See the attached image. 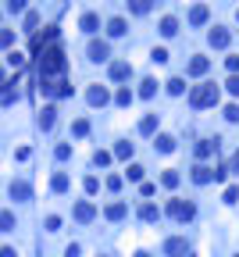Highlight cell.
<instances>
[{
  "instance_id": "obj_11",
  "label": "cell",
  "mask_w": 239,
  "mask_h": 257,
  "mask_svg": "<svg viewBox=\"0 0 239 257\" xmlns=\"http://www.w3.org/2000/svg\"><path fill=\"white\" fill-rule=\"evenodd\" d=\"M207 39H211V47L221 50V47H229V39H232V36H229V29H211V36H207Z\"/></svg>"
},
{
  "instance_id": "obj_38",
  "label": "cell",
  "mask_w": 239,
  "mask_h": 257,
  "mask_svg": "<svg viewBox=\"0 0 239 257\" xmlns=\"http://www.w3.org/2000/svg\"><path fill=\"white\" fill-rule=\"evenodd\" d=\"M225 89H229V93H232V97H239V75H232V79L225 82Z\"/></svg>"
},
{
  "instance_id": "obj_17",
  "label": "cell",
  "mask_w": 239,
  "mask_h": 257,
  "mask_svg": "<svg viewBox=\"0 0 239 257\" xmlns=\"http://www.w3.org/2000/svg\"><path fill=\"white\" fill-rule=\"evenodd\" d=\"M54 118H57V111H54V108H43V114H39V129H43V132L54 129Z\"/></svg>"
},
{
  "instance_id": "obj_44",
  "label": "cell",
  "mask_w": 239,
  "mask_h": 257,
  "mask_svg": "<svg viewBox=\"0 0 239 257\" xmlns=\"http://www.w3.org/2000/svg\"><path fill=\"white\" fill-rule=\"evenodd\" d=\"M57 229H61V218L50 215V218H47V232H57Z\"/></svg>"
},
{
  "instance_id": "obj_47",
  "label": "cell",
  "mask_w": 239,
  "mask_h": 257,
  "mask_svg": "<svg viewBox=\"0 0 239 257\" xmlns=\"http://www.w3.org/2000/svg\"><path fill=\"white\" fill-rule=\"evenodd\" d=\"M0 257H18V254H14L11 247H4V250H0Z\"/></svg>"
},
{
  "instance_id": "obj_26",
  "label": "cell",
  "mask_w": 239,
  "mask_h": 257,
  "mask_svg": "<svg viewBox=\"0 0 239 257\" xmlns=\"http://www.w3.org/2000/svg\"><path fill=\"white\" fill-rule=\"evenodd\" d=\"M82 189H86L89 196H93V193L100 189V179H97V175H86V183H82Z\"/></svg>"
},
{
  "instance_id": "obj_2",
  "label": "cell",
  "mask_w": 239,
  "mask_h": 257,
  "mask_svg": "<svg viewBox=\"0 0 239 257\" xmlns=\"http://www.w3.org/2000/svg\"><path fill=\"white\" fill-rule=\"evenodd\" d=\"M164 211H168L175 221H189L193 215H197V207H193L189 200H178V196H175V200H168V207H164Z\"/></svg>"
},
{
  "instance_id": "obj_31",
  "label": "cell",
  "mask_w": 239,
  "mask_h": 257,
  "mask_svg": "<svg viewBox=\"0 0 239 257\" xmlns=\"http://www.w3.org/2000/svg\"><path fill=\"white\" fill-rule=\"evenodd\" d=\"M182 89H186V82H182V79H171V82H168V93H171V97H178Z\"/></svg>"
},
{
  "instance_id": "obj_3",
  "label": "cell",
  "mask_w": 239,
  "mask_h": 257,
  "mask_svg": "<svg viewBox=\"0 0 239 257\" xmlns=\"http://www.w3.org/2000/svg\"><path fill=\"white\" fill-rule=\"evenodd\" d=\"M164 254H168V257H189V254H186V239H182V236L164 239Z\"/></svg>"
},
{
  "instance_id": "obj_20",
  "label": "cell",
  "mask_w": 239,
  "mask_h": 257,
  "mask_svg": "<svg viewBox=\"0 0 239 257\" xmlns=\"http://www.w3.org/2000/svg\"><path fill=\"white\" fill-rule=\"evenodd\" d=\"M157 150H161V154H171V150H175V140H171V136H157V143H154Z\"/></svg>"
},
{
  "instance_id": "obj_35",
  "label": "cell",
  "mask_w": 239,
  "mask_h": 257,
  "mask_svg": "<svg viewBox=\"0 0 239 257\" xmlns=\"http://www.w3.org/2000/svg\"><path fill=\"white\" fill-rule=\"evenodd\" d=\"M4 7H7L11 14H22V11H25V4H22V0H7V4H4Z\"/></svg>"
},
{
  "instance_id": "obj_8",
  "label": "cell",
  "mask_w": 239,
  "mask_h": 257,
  "mask_svg": "<svg viewBox=\"0 0 239 257\" xmlns=\"http://www.w3.org/2000/svg\"><path fill=\"white\" fill-rule=\"evenodd\" d=\"M129 75H132V65H129V61H114V65H111V79H114V82H125Z\"/></svg>"
},
{
  "instance_id": "obj_12",
  "label": "cell",
  "mask_w": 239,
  "mask_h": 257,
  "mask_svg": "<svg viewBox=\"0 0 239 257\" xmlns=\"http://www.w3.org/2000/svg\"><path fill=\"white\" fill-rule=\"evenodd\" d=\"M207 18H211V7H207V4H197V7L189 11V22H193V25H204Z\"/></svg>"
},
{
  "instance_id": "obj_14",
  "label": "cell",
  "mask_w": 239,
  "mask_h": 257,
  "mask_svg": "<svg viewBox=\"0 0 239 257\" xmlns=\"http://www.w3.org/2000/svg\"><path fill=\"white\" fill-rule=\"evenodd\" d=\"M214 150H218V143H214V140H200V143H197V157H200V161H207V157L214 154Z\"/></svg>"
},
{
  "instance_id": "obj_24",
  "label": "cell",
  "mask_w": 239,
  "mask_h": 257,
  "mask_svg": "<svg viewBox=\"0 0 239 257\" xmlns=\"http://www.w3.org/2000/svg\"><path fill=\"white\" fill-rule=\"evenodd\" d=\"M114 104H118V108H129V104H132V93H129L125 86H122V89L114 93Z\"/></svg>"
},
{
  "instance_id": "obj_7",
  "label": "cell",
  "mask_w": 239,
  "mask_h": 257,
  "mask_svg": "<svg viewBox=\"0 0 239 257\" xmlns=\"http://www.w3.org/2000/svg\"><path fill=\"white\" fill-rule=\"evenodd\" d=\"M7 193H11V200H29V196H33V186H29V183H22V179H14Z\"/></svg>"
},
{
  "instance_id": "obj_16",
  "label": "cell",
  "mask_w": 239,
  "mask_h": 257,
  "mask_svg": "<svg viewBox=\"0 0 239 257\" xmlns=\"http://www.w3.org/2000/svg\"><path fill=\"white\" fill-rule=\"evenodd\" d=\"M79 25L86 29V33H97V29H100V18H97V14H93V11H86V14H82V22H79Z\"/></svg>"
},
{
  "instance_id": "obj_43",
  "label": "cell",
  "mask_w": 239,
  "mask_h": 257,
  "mask_svg": "<svg viewBox=\"0 0 239 257\" xmlns=\"http://www.w3.org/2000/svg\"><path fill=\"white\" fill-rule=\"evenodd\" d=\"M150 57H154V61H157V65H164V61H168V50H164V47H157V50H154Z\"/></svg>"
},
{
  "instance_id": "obj_33",
  "label": "cell",
  "mask_w": 239,
  "mask_h": 257,
  "mask_svg": "<svg viewBox=\"0 0 239 257\" xmlns=\"http://www.w3.org/2000/svg\"><path fill=\"white\" fill-rule=\"evenodd\" d=\"M71 132H75V136H86V132H89V122H86V118H79V122L71 125Z\"/></svg>"
},
{
  "instance_id": "obj_18",
  "label": "cell",
  "mask_w": 239,
  "mask_h": 257,
  "mask_svg": "<svg viewBox=\"0 0 239 257\" xmlns=\"http://www.w3.org/2000/svg\"><path fill=\"white\" fill-rule=\"evenodd\" d=\"M50 189H54V193H65V189H68V175H65V172H54Z\"/></svg>"
},
{
  "instance_id": "obj_1",
  "label": "cell",
  "mask_w": 239,
  "mask_h": 257,
  "mask_svg": "<svg viewBox=\"0 0 239 257\" xmlns=\"http://www.w3.org/2000/svg\"><path fill=\"white\" fill-rule=\"evenodd\" d=\"M189 104H193V108H214V104H218V86H214V82H200V86H193Z\"/></svg>"
},
{
  "instance_id": "obj_22",
  "label": "cell",
  "mask_w": 239,
  "mask_h": 257,
  "mask_svg": "<svg viewBox=\"0 0 239 257\" xmlns=\"http://www.w3.org/2000/svg\"><path fill=\"white\" fill-rule=\"evenodd\" d=\"M107 33L111 36H125V18H111L107 22Z\"/></svg>"
},
{
  "instance_id": "obj_19",
  "label": "cell",
  "mask_w": 239,
  "mask_h": 257,
  "mask_svg": "<svg viewBox=\"0 0 239 257\" xmlns=\"http://www.w3.org/2000/svg\"><path fill=\"white\" fill-rule=\"evenodd\" d=\"M139 218H143V221H157L161 211H157L154 204H139Z\"/></svg>"
},
{
  "instance_id": "obj_32",
  "label": "cell",
  "mask_w": 239,
  "mask_h": 257,
  "mask_svg": "<svg viewBox=\"0 0 239 257\" xmlns=\"http://www.w3.org/2000/svg\"><path fill=\"white\" fill-rule=\"evenodd\" d=\"M0 225H4V232L14 229V215H11V211H4V215H0Z\"/></svg>"
},
{
  "instance_id": "obj_45",
  "label": "cell",
  "mask_w": 239,
  "mask_h": 257,
  "mask_svg": "<svg viewBox=\"0 0 239 257\" xmlns=\"http://www.w3.org/2000/svg\"><path fill=\"white\" fill-rule=\"evenodd\" d=\"M139 193H143V196H154V193H157V186H154V183H143V186H139Z\"/></svg>"
},
{
  "instance_id": "obj_6",
  "label": "cell",
  "mask_w": 239,
  "mask_h": 257,
  "mask_svg": "<svg viewBox=\"0 0 239 257\" xmlns=\"http://www.w3.org/2000/svg\"><path fill=\"white\" fill-rule=\"evenodd\" d=\"M107 57H111V47H107L103 39H93V43H89V61H107Z\"/></svg>"
},
{
  "instance_id": "obj_10",
  "label": "cell",
  "mask_w": 239,
  "mask_h": 257,
  "mask_svg": "<svg viewBox=\"0 0 239 257\" xmlns=\"http://www.w3.org/2000/svg\"><path fill=\"white\" fill-rule=\"evenodd\" d=\"M207 68H211V61L197 54V57H193V61H189V68H186V72H189V75H197V79H200V75H207Z\"/></svg>"
},
{
  "instance_id": "obj_28",
  "label": "cell",
  "mask_w": 239,
  "mask_h": 257,
  "mask_svg": "<svg viewBox=\"0 0 239 257\" xmlns=\"http://www.w3.org/2000/svg\"><path fill=\"white\" fill-rule=\"evenodd\" d=\"M161 183L168 186V189H175V186H178V172H171V168H168V172L161 175Z\"/></svg>"
},
{
  "instance_id": "obj_42",
  "label": "cell",
  "mask_w": 239,
  "mask_h": 257,
  "mask_svg": "<svg viewBox=\"0 0 239 257\" xmlns=\"http://www.w3.org/2000/svg\"><path fill=\"white\" fill-rule=\"evenodd\" d=\"M0 43H4V47H11V43H14V33H11V29H0Z\"/></svg>"
},
{
  "instance_id": "obj_27",
  "label": "cell",
  "mask_w": 239,
  "mask_h": 257,
  "mask_svg": "<svg viewBox=\"0 0 239 257\" xmlns=\"http://www.w3.org/2000/svg\"><path fill=\"white\" fill-rule=\"evenodd\" d=\"M111 157H114V154H107V150H97V154H93V164H97V168H103V164H111Z\"/></svg>"
},
{
  "instance_id": "obj_46",
  "label": "cell",
  "mask_w": 239,
  "mask_h": 257,
  "mask_svg": "<svg viewBox=\"0 0 239 257\" xmlns=\"http://www.w3.org/2000/svg\"><path fill=\"white\" fill-rule=\"evenodd\" d=\"M225 65H229V72H232V75H239V57H229Z\"/></svg>"
},
{
  "instance_id": "obj_30",
  "label": "cell",
  "mask_w": 239,
  "mask_h": 257,
  "mask_svg": "<svg viewBox=\"0 0 239 257\" xmlns=\"http://www.w3.org/2000/svg\"><path fill=\"white\" fill-rule=\"evenodd\" d=\"M54 154H57V161H68V157H71V147H68V143H57Z\"/></svg>"
},
{
  "instance_id": "obj_34",
  "label": "cell",
  "mask_w": 239,
  "mask_h": 257,
  "mask_svg": "<svg viewBox=\"0 0 239 257\" xmlns=\"http://www.w3.org/2000/svg\"><path fill=\"white\" fill-rule=\"evenodd\" d=\"M132 11H136V14H146V11H150V4H146V0H132V4H129Z\"/></svg>"
},
{
  "instance_id": "obj_4",
  "label": "cell",
  "mask_w": 239,
  "mask_h": 257,
  "mask_svg": "<svg viewBox=\"0 0 239 257\" xmlns=\"http://www.w3.org/2000/svg\"><path fill=\"white\" fill-rule=\"evenodd\" d=\"M86 100L93 104V108H103V104L111 100V93H107L103 86H89V89H86Z\"/></svg>"
},
{
  "instance_id": "obj_29",
  "label": "cell",
  "mask_w": 239,
  "mask_h": 257,
  "mask_svg": "<svg viewBox=\"0 0 239 257\" xmlns=\"http://www.w3.org/2000/svg\"><path fill=\"white\" fill-rule=\"evenodd\" d=\"M7 65H11V68H22V65H25V57H22L18 50H7Z\"/></svg>"
},
{
  "instance_id": "obj_41",
  "label": "cell",
  "mask_w": 239,
  "mask_h": 257,
  "mask_svg": "<svg viewBox=\"0 0 239 257\" xmlns=\"http://www.w3.org/2000/svg\"><path fill=\"white\" fill-rule=\"evenodd\" d=\"M36 25H39V14L29 11V14H25V29H36Z\"/></svg>"
},
{
  "instance_id": "obj_40",
  "label": "cell",
  "mask_w": 239,
  "mask_h": 257,
  "mask_svg": "<svg viewBox=\"0 0 239 257\" xmlns=\"http://www.w3.org/2000/svg\"><path fill=\"white\" fill-rule=\"evenodd\" d=\"M129 179H132V183H139V179H143V168H139V164H129Z\"/></svg>"
},
{
  "instance_id": "obj_48",
  "label": "cell",
  "mask_w": 239,
  "mask_h": 257,
  "mask_svg": "<svg viewBox=\"0 0 239 257\" xmlns=\"http://www.w3.org/2000/svg\"><path fill=\"white\" fill-rule=\"evenodd\" d=\"M136 257H150V254H143V250H139V254H136Z\"/></svg>"
},
{
  "instance_id": "obj_49",
  "label": "cell",
  "mask_w": 239,
  "mask_h": 257,
  "mask_svg": "<svg viewBox=\"0 0 239 257\" xmlns=\"http://www.w3.org/2000/svg\"><path fill=\"white\" fill-rule=\"evenodd\" d=\"M236 18H239V11H236Z\"/></svg>"
},
{
  "instance_id": "obj_5",
  "label": "cell",
  "mask_w": 239,
  "mask_h": 257,
  "mask_svg": "<svg viewBox=\"0 0 239 257\" xmlns=\"http://www.w3.org/2000/svg\"><path fill=\"white\" fill-rule=\"evenodd\" d=\"M211 179H218V168H207V164H197V168H193V183L197 186H207Z\"/></svg>"
},
{
  "instance_id": "obj_21",
  "label": "cell",
  "mask_w": 239,
  "mask_h": 257,
  "mask_svg": "<svg viewBox=\"0 0 239 257\" xmlns=\"http://www.w3.org/2000/svg\"><path fill=\"white\" fill-rule=\"evenodd\" d=\"M154 93H157V82H154V79H143V86H139V97H143V100H150Z\"/></svg>"
},
{
  "instance_id": "obj_37",
  "label": "cell",
  "mask_w": 239,
  "mask_h": 257,
  "mask_svg": "<svg viewBox=\"0 0 239 257\" xmlns=\"http://www.w3.org/2000/svg\"><path fill=\"white\" fill-rule=\"evenodd\" d=\"M225 118H229V122H239V104H229V108H225Z\"/></svg>"
},
{
  "instance_id": "obj_13",
  "label": "cell",
  "mask_w": 239,
  "mask_h": 257,
  "mask_svg": "<svg viewBox=\"0 0 239 257\" xmlns=\"http://www.w3.org/2000/svg\"><path fill=\"white\" fill-rule=\"evenodd\" d=\"M125 211H129V207H125L122 200H114V204H107V211H103V215H107L111 221H122V218H125Z\"/></svg>"
},
{
  "instance_id": "obj_9",
  "label": "cell",
  "mask_w": 239,
  "mask_h": 257,
  "mask_svg": "<svg viewBox=\"0 0 239 257\" xmlns=\"http://www.w3.org/2000/svg\"><path fill=\"white\" fill-rule=\"evenodd\" d=\"M93 215H97V207L89 204V200H79V204H75V218H79L82 225H86V221H93Z\"/></svg>"
},
{
  "instance_id": "obj_25",
  "label": "cell",
  "mask_w": 239,
  "mask_h": 257,
  "mask_svg": "<svg viewBox=\"0 0 239 257\" xmlns=\"http://www.w3.org/2000/svg\"><path fill=\"white\" fill-rule=\"evenodd\" d=\"M154 129H157V118H154V114H146L143 122H139V132H143V136H150Z\"/></svg>"
},
{
  "instance_id": "obj_39",
  "label": "cell",
  "mask_w": 239,
  "mask_h": 257,
  "mask_svg": "<svg viewBox=\"0 0 239 257\" xmlns=\"http://www.w3.org/2000/svg\"><path fill=\"white\" fill-rule=\"evenodd\" d=\"M236 200H239V186H229L225 189V204H236Z\"/></svg>"
},
{
  "instance_id": "obj_36",
  "label": "cell",
  "mask_w": 239,
  "mask_h": 257,
  "mask_svg": "<svg viewBox=\"0 0 239 257\" xmlns=\"http://www.w3.org/2000/svg\"><path fill=\"white\" fill-rule=\"evenodd\" d=\"M107 189H111V193L122 189V175H107Z\"/></svg>"
},
{
  "instance_id": "obj_15",
  "label": "cell",
  "mask_w": 239,
  "mask_h": 257,
  "mask_svg": "<svg viewBox=\"0 0 239 257\" xmlns=\"http://www.w3.org/2000/svg\"><path fill=\"white\" fill-rule=\"evenodd\" d=\"M175 33H178V22L171 18V14H164V18H161V36H168V39H171Z\"/></svg>"
},
{
  "instance_id": "obj_50",
  "label": "cell",
  "mask_w": 239,
  "mask_h": 257,
  "mask_svg": "<svg viewBox=\"0 0 239 257\" xmlns=\"http://www.w3.org/2000/svg\"><path fill=\"white\" fill-rule=\"evenodd\" d=\"M236 257H239V254H236Z\"/></svg>"
},
{
  "instance_id": "obj_23",
  "label": "cell",
  "mask_w": 239,
  "mask_h": 257,
  "mask_svg": "<svg viewBox=\"0 0 239 257\" xmlns=\"http://www.w3.org/2000/svg\"><path fill=\"white\" fill-rule=\"evenodd\" d=\"M114 157L118 161H129L132 157V143H114Z\"/></svg>"
}]
</instances>
